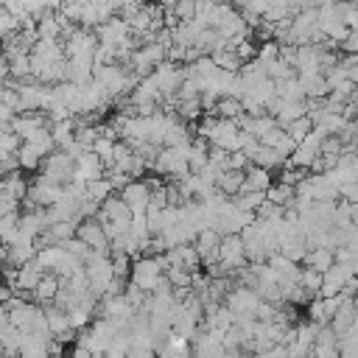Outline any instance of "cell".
I'll return each mask as SVG.
<instances>
[{
	"label": "cell",
	"instance_id": "cb8c5ba5",
	"mask_svg": "<svg viewBox=\"0 0 358 358\" xmlns=\"http://www.w3.org/2000/svg\"><path fill=\"white\" fill-rule=\"evenodd\" d=\"M36 39H48V42H59L62 39V31H59V17L56 11L50 14H42L36 20Z\"/></svg>",
	"mask_w": 358,
	"mask_h": 358
},
{
	"label": "cell",
	"instance_id": "44dd1931",
	"mask_svg": "<svg viewBox=\"0 0 358 358\" xmlns=\"http://www.w3.org/2000/svg\"><path fill=\"white\" fill-rule=\"evenodd\" d=\"M48 131H50L53 145H56L59 151H64V148L73 143V134H76V120H73V117H67V120H62V123H50V126H48Z\"/></svg>",
	"mask_w": 358,
	"mask_h": 358
},
{
	"label": "cell",
	"instance_id": "e0dca14e",
	"mask_svg": "<svg viewBox=\"0 0 358 358\" xmlns=\"http://www.w3.org/2000/svg\"><path fill=\"white\" fill-rule=\"evenodd\" d=\"M59 277L56 274H42V280L36 282V288L31 291V302L34 305H39V308H48L50 302H53V296H56V291H59Z\"/></svg>",
	"mask_w": 358,
	"mask_h": 358
},
{
	"label": "cell",
	"instance_id": "3957f363",
	"mask_svg": "<svg viewBox=\"0 0 358 358\" xmlns=\"http://www.w3.org/2000/svg\"><path fill=\"white\" fill-rule=\"evenodd\" d=\"M84 274H87V285H90L92 296L101 299V296L109 291V282L115 280V277H112V260H109V255L92 252L90 260L84 263Z\"/></svg>",
	"mask_w": 358,
	"mask_h": 358
},
{
	"label": "cell",
	"instance_id": "5b68a950",
	"mask_svg": "<svg viewBox=\"0 0 358 358\" xmlns=\"http://www.w3.org/2000/svg\"><path fill=\"white\" fill-rule=\"evenodd\" d=\"M73 165H76V162H73L64 151H59V148H56L50 157H45V159H42V165H39V171H42V173H39V176H42L45 182H50V185L64 187V185L73 179Z\"/></svg>",
	"mask_w": 358,
	"mask_h": 358
},
{
	"label": "cell",
	"instance_id": "f546056e",
	"mask_svg": "<svg viewBox=\"0 0 358 358\" xmlns=\"http://www.w3.org/2000/svg\"><path fill=\"white\" fill-rule=\"evenodd\" d=\"M112 196V187H109V182L106 179H95V182H87V196L84 199H90V201H95V204H101L103 199H109Z\"/></svg>",
	"mask_w": 358,
	"mask_h": 358
},
{
	"label": "cell",
	"instance_id": "9a60e30c",
	"mask_svg": "<svg viewBox=\"0 0 358 358\" xmlns=\"http://www.w3.org/2000/svg\"><path fill=\"white\" fill-rule=\"evenodd\" d=\"M50 338H39L34 333H20L17 358H50Z\"/></svg>",
	"mask_w": 358,
	"mask_h": 358
},
{
	"label": "cell",
	"instance_id": "9c48e42d",
	"mask_svg": "<svg viewBox=\"0 0 358 358\" xmlns=\"http://www.w3.org/2000/svg\"><path fill=\"white\" fill-rule=\"evenodd\" d=\"M76 238H78L90 252L109 255V241L103 238V232H101V224H98V221H92V218L78 221V227H76Z\"/></svg>",
	"mask_w": 358,
	"mask_h": 358
},
{
	"label": "cell",
	"instance_id": "277c9868",
	"mask_svg": "<svg viewBox=\"0 0 358 358\" xmlns=\"http://www.w3.org/2000/svg\"><path fill=\"white\" fill-rule=\"evenodd\" d=\"M221 305H224L235 319H252V316H255V308L260 305V296H257L252 288L232 282V288L227 291V296H224Z\"/></svg>",
	"mask_w": 358,
	"mask_h": 358
},
{
	"label": "cell",
	"instance_id": "6da1fadb",
	"mask_svg": "<svg viewBox=\"0 0 358 358\" xmlns=\"http://www.w3.org/2000/svg\"><path fill=\"white\" fill-rule=\"evenodd\" d=\"M165 271H168V263H165L162 255H157V257H137V260H131L129 285H134V288H140L143 294L151 296L159 288Z\"/></svg>",
	"mask_w": 358,
	"mask_h": 358
},
{
	"label": "cell",
	"instance_id": "603a6c76",
	"mask_svg": "<svg viewBox=\"0 0 358 358\" xmlns=\"http://www.w3.org/2000/svg\"><path fill=\"white\" fill-rule=\"evenodd\" d=\"M249 165H257V168H263V171H274V168H282L285 165V159L274 151V148H266V145H257V151L252 154V159H249Z\"/></svg>",
	"mask_w": 358,
	"mask_h": 358
},
{
	"label": "cell",
	"instance_id": "d6a6232c",
	"mask_svg": "<svg viewBox=\"0 0 358 358\" xmlns=\"http://www.w3.org/2000/svg\"><path fill=\"white\" fill-rule=\"evenodd\" d=\"M171 14H173L176 22H190L193 20V3L190 0H179V3H173Z\"/></svg>",
	"mask_w": 358,
	"mask_h": 358
},
{
	"label": "cell",
	"instance_id": "4fadbf2b",
	"mask_svg": "<svg viewBox=\"0 0 358 358\" xmlns=\"http://www.w3.org/2000/svg\"><path fill=\"white\" fill-rule=\"evenodd\" d=\"M350 277H355V271H350V268H344V266L333 263V266H330V268L322 274L319 299H327V296H336V294H341V288H344V282H347Z\"/></svg>",
	"mask_w": 358,
	"mask_h": 358
},
{
	"label": "cell",
	"instance_id": "7c38bea8",
	"mask_svg": "<svg viewBox=\"0 0 358 358\" xmlns=\"http://www.w3.org/2000/svg\"><path fill=\"white\" fill-rule=\"evenodd\" d=\"M45 126H48V120H45V115H39V112H34V115H14L11 123H8V131L17 134L20 143H28V140H31L39 129H45Z\"/></svg>",
	"mask_w": 358,
	"mask_h": 358
},
{
	"label": "cell",
	"instance_id": "83f0119b",
	"mask_svg": "<svg viewBox=\"0 0 358 358\" xmlns=\"http://www.w3.org/2000/svg\"><path fill=\"white\" fill-rule=\"evenodd\" d=\"M76 227H78V221H62V224H50V227H48V235H50V238H53V243L59 246V243H64V241L76 238Z\"/></svg>",
	"mask_w": 358,
	"mask_h": 358
},
{
	"label": "cell",
	"instance_id": "e575fe53",
	"mask_svg": "<svg viewBox=\"0 0 358 358\" xmlns=\"http://www.w3.org/2000/svg\"><path fill=\"white\" fill-rule=\"evenodd\" d=\"M249 168V159L241 154V151H235V154H227V171H246Z\"/></svg>",
	"mask_w": 358,
	"mask_h": 358
},
{
	"label": "cell",
	"instance_id": "8992f818",
	"mask_svg": "<svg viewBox=\"0 0 358 358\" xmlns=\"http://www.w3.org/2000/svg\"><path fill=\"white\" fill-rule=\"evenodd\" d=\"M151 78H154V87H157V92L162 95V101H165V98H176V90H179V84H182V78H185V64L162 62V64L154 67Z\"/></svg>",
	"mask_w": 358,
	"mask_h": 358
},
{
	"label": "cell",
	"instance_id": "1f68e13d",
	"mask_svg": "<svg viewBox=\"0 0 358 358\" xmlns=\"http://www.w3.org/2000/svg\"><path fill=\"white\" fill-rule=\"evenodd\" d=\"M305 322H310V324H316V327L327 324V319H324V310H322V299H319V296L308 302V319H305Z\"/></svg>",
	"mask_w": 358,
	"mask_h": 358
},
{
	"label": "cell",
	"instance_id": "7a4b0ae2",
	"mask_svg": "<svg viewBox=\"0 0 358 358\" xmlns=\"http://www.w3.org/2000/svg\"><path fill=\"white\" fill-rule=\"evenodd\" d=\"M187 148L190 145H176V148H159L151 171L157 176H171L173 182H182L187 176Z\"/></svg>",
	"mask_w": 358,
	"mask_h": 358
},
{
	"label": "cell",
	"instance_id": "484cf974",
	"mask_svg": "<svg viewBox=\"0 0 358 358\" xmlns=\"http://www.w3.org/2000/svg\"><path fill=\"white\" fill-rule=\"evenodd\" d=\"M333 263L336 260H333L330 249H308V255H305V268H313L316 274H324Z\"/></svg>",
	"mask_w": 358,
	"mask_h": 358
},
{
	"label": "cell",
	"instance_id": "ba28073f",
	"mask_svg": "<svg viewBox=\"0 0 358 358\" xmlns=\"http://www.w3.org/2000/svg\"><path fill=\"white\" fill-rule=\"evenodd\" d=\"M218 263L229 271V277H232L241 266H246L243 243H241L238 235H224V238H221V243H218Z\"/></svg>",
	"mask_w": 358,
	"mask_h": 358
},
{
	"label": "cell",
	"instance_id": "52a82bcc",
	"mask_svg": "<svg viewBox=\"0 0 358 358\" xmlns=\"http://www.w3.org/2000/svg\"><path fill=\"white\" fill-rule=\"evenodd\" d=\"M92 34H95L98 45H103V48H120V45H129L131 42V31H129V25L120 17H109Z\"/></svg>",
	"mask_w": 358,
	"mask_h": 358
},
{
	"label": "cell",
	"instance_id": "ffe728a7",
	"mask_svg": "<svg viewBox=\"0 0 358 358\" xmlns=\"http://www.w3.org/2000/svg\"><path fill=\"white\" fill-rule=\"evenodd\" d=\"M101 213L106 215V221H115V224H129V221H131V213H129V207L120 201L117 193H112L109 199L101 201Z\"/></svg>",
	"mask_w": 358,
	"mask_h": 358
},
{
	"label": "cell",
	"instance_id": "7402d4cb",
	"mask_svg": "<svg viewBox=\"0 0 358 358\" xmlns=\"http://www.w3.org/2000/svg\"><path fill=\"white\" fill-rule=\"evenodd\" d=\"M241 187H243V173H241V171H224V173L215 179V190H218L221 196H227V199H235V196L241 193Z\"/></svg>",
	"mask_w": 358,
	"mask_h": 358
},
{
	"label": "cell",
	"instance_id": "8fae6325",
	"mask_svg": "<svg viewBox=\"0 0 358 358\" xmlns=\"http://www.w3.org/2000/svg\"><path fill=\"white\" fill-rule=\"evenodd\" d=\"M120 201L129 207V213H145V207H148V199H151V190L145 187V182L143 179H131L120 193Z\"/></svg>",
	"mask_w": 358,
	"mask_h": 358
},
{
	"label": "cell",
	"instance_id": "f1b7e54d",
	"mask_svg": "<svg viewBox=\"0 0 358 358\" xmlns=\"http://www.w3.org/2000/svg\"><path fill=\"white\" fill-rule=\"evenodd\" d=\"M17 165H20V171H39V165H42V159L25 145V143H20V148H17Z\"/></svg>",
	"mask_w": 358,
	"mask_h": 358
},
{
	"label": "cell",
	"instance_id": "5bb4252c",
	"mask_svg": "<svg viewBox=\"0 0 358 358\" xmlns=\"http://www.w3.org/2000/svg\"><path fill=\"white\" fill-rule=\"evenodd\" d=\"M95 179H103V162L95 157V154H81L73 165V182H95Z\"/></svg>",
	"mask_w": 358,
	"mask_h": 358
},
{
	"label": "cell",
	"instance_id": "d6986e66",
	"mask_svg": "<svg viewBox=\"0 0 358 358\" xmlns=\"http://www.w3.org/2000/svg\"><path fill=\"white\" fill-rule=\"evenodd\" d=\"M25 193H28V182L22 179V171H17V173H8V176H3L0 179V196L3 199H8V201H22L25 199Z\"/></svg>",
	"mask_w": 358,
	"mask_h": 358
},
{
	"label": "cell",
	"instance_id": "4316f807",
	"mask_svg": "<svg viewBox=\"0 0 358 358\" xmlns=\"http://www.w3.org/2000/svg\"><path fill=\"white\" fill-rule=\"evenodd\" d=\"M299 288L313 299L319 296V288H322V274H316L313 268H299Z\"/></svg>",
	"mask_w": 358,
	"mask_h": 358
},
{
	"label": "cell",
	"instance_id": "836d02e7",
	"mask_svg": "<svg viewBox=\"0 0 358 358\" xmlns=\"http://www.w3.org/2000/svg\"><path fill=\"white\" fill-rule=\"evenodd\" d=\"M271 148H274V151H277V154H280L282 159H288V157L294 154V148H296V143H294V140H291V137H288L285 131H280V137L274 140V145H271Z\"/></svg>",
	"mask_w": 358,
	"mask_h": 358
},
{
	"label": "cell",
	"instance_id": "ac0fdd59",
	"mask_svg": "<svg viewBox=\"0 0 358 358\" xmlns=\"http://www.w3.org/2000/svg\"><path fill=\"white\" fill-rule=\"evenodd\" d=\"M327 327H330L336 336H341L344 330L355 327V302H352V296H347V299L341 302V308L333 313V319L327 322Z\"/></svg>",
	"mask_w": 358,
	"mask_h": 358
},
{
	"label": "cell",
	"instance_id": "d4e9b609",
	"mask_svg": "<svg viewBox=\"0 0 358 358\" xmlns=\"http://www.w3.org/2000/svg\"><path fill=\"white\" fill-rule=\"evenodd\" d=\"M263 196H266V201L274 204V207H291V204H294V187H288V185H282V182H277V179L268 185V190H266Z\"/></svg>",
	"mask_w": 358,
	"mask_h": 358
},
{
	"label": "cell",
	"instance_id": "4dcf8cb0",
	"mask_svg": "<svg viewBox=\"0 0 358 358\" xmlns=\"http://www.w3.org/2000/svg\"><path fill=\"white\" fill-rule=\"evenodd\" d=\"M310 129H313V123H310V120H308V117L302 115V117L291 120V123H288V126H285L282 131H285V134H288V137H291L294 143H299V140H302V137H305V134H308Z\"/></svg>",
	"mask_w": 358,
	"mask_h": 358
},
{
	"label": "cell",
	"instance_id": "2e32d148",
	"mask_svg": "<svg viewBox=\"0 0 358 358\" xmlns=\"http://www.w3.org/2000/svg\"><path fill=\"white\" fill-rule=\"evenodd\" d=\"M271 182H274V179H271L268 171H263V168H257V165H249V168L243 171V187H241V193H266Z\"/></svg>",
	"mask_w": 358,
	"mask_h": 358
},
{
	"label": "cell",
	"instance_id": "30bf717a",
	"mask_svg": "<svg viewBox=\"0 0 358 358\" xmlns=\"http://www.w3.org/2000/svg\"><path fill=\"white\" fill-rule=\"evenodd\" d=\"M218 243H221V235L213 232V229H201V232L196 235V241L190 243V246L196 249L199 263H201L204 268L213 266V263H218Z\"/></svg>",
	"mask_w": 358,
	"mask_h": 358
}]
</instances>
